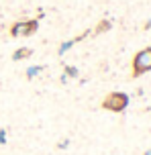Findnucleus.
<instances>
[{
    "label": "nucleus",
    "instance_id": "1",
    "mask_svg": "<svg viewBox=\"0 0 151 155\" xmlns=\"http://www.w3.org/2000/svg\"><path fill=\"white\" fill-rule=\"evenodd\" d=\"M129 102H131L129 94H125V92H110L106 98H104L102 106L106 110H110V112H123V110H127Z\"/></svg>",
    "mask_w": 151,
    "mask_h": 155
},
{
    "label": "nucleus",
    "instance_id": "2",
    "mask_svg": "<svg viewBox=\"0 0 151 155\" xmlns=\"http://www.w3.org/2000/svg\"><path fill=\"white\" fill-rule=\"evenodd\" d=\"M151 71V47H145L133 57V78H139Z\"/></svg>",
    "mask_w": 151,
    "mask_h": 155
},
{
    "label": "nucleus",
    "instance_id": "3",
    "mask_svg": "<svg viewBox=\"0 0 151 155\" xmlns=\"http://www.w3.org/2000/svg\"><path fill=\"white\" fill-rule=\"evenodd\" d=\"M37 27H39V21H35V18H31V21H18V23H15L10 27V35L12 37H29V35H33L37 31Z\"/></svg>",
    "mask_w": 151,
    "mask_h": 155
},
{
    "label": "nucleus",
    "instance_id": "4",
    "mask_svg": "<svg viewBox=\"0 0 151 155\" xmlns=\"http://www.w3.org/2000/svg\"><path fill=\"white\" fill-rule=\"evenodd\" d=\"M84 37H88V33H84V35H80V37H76V39H70V41H64V43L59 45V49H57V55H59V57H64V55L67 53V51H70L78 41H82Z\"/></svg>",
    "mask_w": 151,
    "mask_h": 155
},
{
    "label": "nucleus",
    "instance_id": "5",
    "mask_svg": "<svg viewBox=\"0 0 151 155\" xmlns=\"http://www.w3.org/2000/svg\"><path fill=\"white\" fill-rule=\"evenodd\" d=\"M31 49L29 47H21V49H16L15 53H12V59L15 61H21V59H27V57H31Z\"/></svg>",
    "mask_w": 151,
    "mask_h": 155
},
{
    "label": "nucleus",
    "instance_id": "6",
    "mask_svg": "<svg viewBox=\"0 0 151 155\" xmlns=\"http://www.w3.org/2000/svg\"><path fill=\"white\" fill-rule=\"evenodd\" d=\"M41 71H43V65H31V68H27V78L33 80L35 76H39Z\"/></svg>",
    "mask_w": 151,
    "mask_h": 155
},
{
    "label": "nucleus",
    "instance_id": "7",
    "mask_svg": "<svg viewBox=\"0 0 151 155\" xmlns=\"http://www.w3.org/2000/svg\"><path fill=\"white\" fill-rule=\"evenodd\" d=\"M64 74H65L67 78H78V76H80V70H78V68H74V65H65Z\"/></svg>",
    "mask_w": 151,
    "mask_h": 155
},
{
    "label": "nucleus",
    "instance_id": "8",
    "mask_svg": "<svg viewBox=\"0 0 151 155\" xmlns=\"http://www.w3.org/2000/svg\"><path fill=\"white\" fill-rule=\"evenodd\" d=\"M110 27H112V23H110V21H102V25H98V27H96V33L110 31Z\"/></svg>",
    "mask_w": 151,
    "mask_h": 155
},
{
    "label": "nucleus",
    "instance_id": "9",
    "mask_svg": "<svg viewBox=\"0 0 151 155\" xmlns=\"http://www.w3.org/2000/svg\"><path fill=\"white\" fill-rule=\"evenodd\" d=\"M57 147H59V149H67V147H70V139H61L59 143H57Z\"/></svg>",
    "mask_w": 151,
    "mask_h": 155
},
{
    "label": "nucleus",
    "instance_id": "10",
    "mask_svg": "<svg viewBox=\"0 0 151 155\" xmlns=\"http://www.w3.org/2000/svg\"><path fill=\"white\" fill-rule=\"evenodd\" d=\"M4 143H6V131L0 129V145H4Z\"/></svg>",
    "mask_w": 151,
    "mask_h": 155
},
{
    "label": "nucleus",
    "instance_id": "11",
    "mask_svg": "<svg viewBox=\"0 0 151 155\" xmlns=\"http://www.w3.org/2000/svg\"><path fill=\"white\" fill-rule=\"evenodd\" d=\"M143 155H151V149H147V151H145V153Z\"/></svg>",
    "mask_w": 151,
    "mask_h": 155
}]
</instances>
